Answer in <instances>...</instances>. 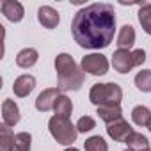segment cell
<instances>
[{
  "label": "cell",
  "instance_id": "cell-19",
  "mask_svg": "<svg viewBox=\"0 0 151 151\" xmlns=\"http://www.w3.org/2000/svg\"><path fill=\"white\" fill-rule=\"evenodd\" d=\"M14 137L16 135L11 132L9 126H6V124L0 126V151H13Z\"/></svg>",
  "mask_w": 151,
  "mask_h": 151
},
{
  "label": "cell",
  "instance_id": "cell-13",
  "mask_svg": "<svg viewBox=\"0 0 151 151\" xmlns=\"http://www.w3.org/2000/svg\"><path fill=\"white\" fill-rule=\"evenodd\" d=\"M135 43V29L132 25H123L117 36V46L119 50H130Z\"/></svg>",
  "mask_w": 151,
  "mask_h": 151
},
{
  "label": "cell",
  "instance_id": "cell-24",
  "mask_svg": "<svg viewBox=\"0 0 151 151\" xmlns=\"http://www.w3.org/2000/svg\"><path fill=\"white\" fill-rule=\"evenodd\" d=\"M94 126H96V121H94L91 116H84V117H80V119H78V123H77V130H78L80 133L91 132Z\"/></svg>",
  "mask_w": 151,
  "mask_h": 151
},
{
  "label": "cell",
  "instance_id": "cell-18",
  "mask_svg": "<svg viewBox=\"0 0 151 151\" xmlns=\"http://www.w3.org/2000/svg\"><path fill=\"white\" fill-rule=\"evenodd\" d=\"M126 144H128V149H132V151H146V149H149V140H147V137L142 135V133H139V132H133V133L128 137Z\"/></svg>",
  "mask_w": 151,
  "mask_h": 151
},
{
  "label": "cell",
  "instance_id": "cell-17",
  "mask_svg": "<svg viewBox=\"0 0 151 151\" xmlns=\"http://www.w3.org/2000/svg\"><path fill=\"white\" fill-rule=\"evenodd\" d=\"M132 119H133V123L137 124V126H149L151 124V112H149V109L147 107H144V105H137L133 110H132Z\"/></svg>",
  "mask_w": 151,
  "mask_h": 151
},
{
  "label": "cell",
  "instance_id": "cell-6",
  "mask_svg": "<svg viewBox=\"0 0 151 151\" xmlns=\"http://www.w3.org/2000/svg\"><path fill=\"white\" fill-rule=\"evenodd\" d=\"M112 66L117 73H128L132 68H135V59L133 52L130 50H116L112 55Z\"/></svg>",
  "mask_w": 151,
  "mask_h": 151
},
{
  "label": "cell",
  "instance_id": "cell-12",
  "mask_svg": "<svg viewBox=\"0 0 151 151\" xmlns=\"http://www.w3.org/2000/svg\"><path fill=\"white\" fill-rule=\"evenodd\" d=\"M37 20H39V23L45 27V29H55L57 25H59V13L53 9V7H50V6H43V7H39V11H37Z\"/></svg>",
  "mask_w": 151,
  "mask_h": 151
},
{
  "label": "cell",
  "instance_id": "cell-20",
  "mask_svg": "<svg viewBox=\"0 0 151 151\" xmlns=\"http://www.w3.org/2000/svg\"><path fill=\"white\" fill-rule=\"evenodd\" d=\"M140 11H139V23L142 25L144 32L151 36V2H144L139 4Z\"/></svg>",
  "mask_w": 151,
  "mask_h": 151
},
{
  "label": "cell",
  "instance_id": "cell-5",
  "mask_svg": "<svg viewBox=\"0 0 151 151\" xmlns=\"http://www.w3.org/2000/svg\"><path fill=\"white\" fill-rule=\"evenodd\" d=\"M82 71L94 75V77L105 75L109 71V60L101 53H89V55L82 57Z\"/></svg>",
  "mask_w": 151,
  "mask_h": 151
},
{
  "label": "cell",
  "instance_id": "cell-3",
  "mask_svg": "<svg viewBox=\"0 0 151 151\" xmlns=\"http://www.w3.org/2000/svg\"><path fill=\"white\" fill-rule=\"evenodd\" d=\"M89 100L96 107H119L123 100V91L117 84H94L89 91Z\"/></svg>",
  "mask_w": 151,
  "mask_h": 151
},
{
  "label": "cell",
  "instance_id": "cell-23",
  "mask_svg": "<svg viewBox=\"0 0 151 151\" xmlns=\"http://www.w3.org/2000/svg\"><path fill=\"white\" fill-rule=\"evenodd\" d=\"M30 142H32L30 133H27V132H20V133H16V137H14L13 151H30Z\"/></svg>",
  "mask_w": 151,
  "mask_h": 151
},
{
  "label": "cell",
  "instance_id": "cell-7",
  "mask_svg": "<svg viewBox=\"0 0 151 151\" xmlns=\"http://www.w3.org/2000/svg\"><path fill=\"white\" fill-rule=\"evenodd\" d=\"M107 133L110 139H114L116 142H126L128 137L133 133V128L124 121V119H119V121H114L110 124H107Z\"/></svg>",
  "mask_w": 151,
  "mask_h": 151
},
{
  "label": "cell",
  "instance_id": "cell-11",
  "mask_svg": "<svg viewBox=\"0 0 151 151\" xmlns=\"http://www.w3.org/2000/svg\"><path fill=\"white\" fill-rule=\"evenodd\" d=\"M2 119L6 126H14L20 121V109L14 103V100H4L2 103Z\"/></svg>",
  "mask_w": 151,
  "mask_h": 151
},
{
  "label": "cell",
  "instance_id": "cell-25",
  "mask_svg": "<svg viewBox=\"0 0 151 151\" xmlns=\"http://www.w3.org/2000/svg\"><path fill=\"white\" fill-rule=\"evenodd\" d=\"M64 151H78V149H77V147H66Z\"/></svg>",
  "mask_w": 151,
  "mask_h": 151
},
{
  "label": "cell",
  "instance_id": "cell-16",
  "mask_svg": "<svg viewBox=\"0 0 151 151\" xmlns=\"http://www.w3.org/2000/svg\"><path fill=\"white\" fill-rule=\"evenodd\" d=\"M53 110H55V116L64 117V119H69V116H71V112H73V103H71V100H69L66 94H60V96L57 98V101H55Z\"/></svg>",
  "mask_w": 151,
  "mask_h": 151
},
{
  "label": "cell",
  "instance_id": "cell-9",
  "mask_svg": "<svg viewBox=\"0 0 151 151\" xmlns=\"http://www.w3.org/2000/svg\"><path fill=\"white\" fill-rule=\"evenodd\" d=\"M2 14H4L9 22L18 23V22L23 20L25 9H23V6H22L20 2H16V0H4V2H2Z\"/></svg>",
  "mask_w": 151,
  "mask_h": 151
},
{
  "label": "cell",
  "instance_id": "cell-8",
  "mask_svg": "<svg viewBox=\"0 0 151 151\" xmlns=\"http://www.w3.org/2000/svg\"><path fill=\"white\" fill-rule=\"evenodd\" d=\"M59 96H60V89H59V87L45 89V91L37 96V100H36V109H37L39 112H48V110H52V109L55 107V101H57Z\"/></svg>",
  "mask_w": 151,
  "mask_h": 151
},
{
  "label": "cell",
  "instance_id": "cell-21",
  "mask_svg": "<svg viewBox=\"0 0 151 151\" xmlns=\"http://www.w3.org/2000/svg\"><path fill=\"white\" fill-rule=\"evenodd\" d=\"M135 86L142 93H151V71L142 69L135 75Z\"/></svg>",
  "mask_w": 151,
  "mask_h": 151
},
{
  "label": "cell",
  "instance_id": "cell-2",
  "mask_svg": "<svg viewBox=\"0 0 151 151\" xmlns=\"http://www.w3.org/2000/svg\"><path fill=\"white\" fill-rule=\"evenodd\" d=\"M55 69L59 78V89L60 91H78L84 86V71L77 66L71 55L59 53L55 57Z\"/></svg>",
  "mask_w": 151,
  "mask_h": 151
},
{
  "label": "cell",
  "instance_id": "cell-15",
  "mask_svg": "<svg viewBox=\"0 0 151 151\" xmlns=\"http://www.w3.org/2000/svg\"><path fill=\"white\" fill-rule=\"evenodd\" d=\"M96 114H98L100 119L105 121L107 124L123 119V110H121V107H98Z\"/></svg>",
  "mask_w": 151,
  "mask_h": 151
},
{
  "label": "cell",
  "instance_id": "cell-4",
  "mask_svg": "<svg viewBox=\"0 0 151 151\" xmlns=\"http://www.w3.org/2000/svg\"><path fill=\"white\" fill-rule=\"evenodd\" d=\"M48 128H50V133L52 137L62 144V146H69L77 140V135H78V130L77 126H73L69 119H64V117H59V116H53L48 123Z\"/></svg>",
  "mask_w": 151,
  "mask_h": 151
},
{
  "label": "cell",
  "instance_id": "cell-28",
  "mask_svg": "<svg viewBox=\"0 0 151 151\" xmlns=\"http://www.w3.org/2000/svg\"><path fill=\"white\" fill-rule=\"evenodd\" d=\"M146 151H151V149H146Z\"/></svg>",
  "mask_w": 151,
  "mask_h": 151
},
{
  "label": "cell",
  "instance_id": "cell-1",
  "mask_svg": "<svg viewBox=\"0 0 151 151\" xmlns=\"http://www.w3.org/2000/svg\"><path fill=\"white\" fill-rule=\"evenodd\" d=\"M116 32V11L110 4H91L80 9L71 22V34L82 48H107Z\"/></svg>",
  "mask_w": 151,
  "mask_h": 151
},
{
  "label": "cell",
  "instance_id": "cell-26",
  "mask_svg": "<svg viewBox=\"0 0 151 151\" xmlns=\"http://www.w3.org/2000/svg\"><path fill=\"white\" fill-rule=\"evenodd\" d=\"M147 128H149V132H151V124H149V126H147Z\"/></svg>",
  "mask_w": 151,
  "mask_h": 151
},
{
  "label": "cell",
  "instance_id": "cell-10",
  "mask_svg": "<svg viewBox=\"0 0 151 151\" xmlns=\"http://www.w3.org/2000/svg\"><path fill=\"white\" fill-rule=\"evenodd\" d=\"M36 87V78L32 77V75H22V77H18L13 84V91L18 98H25L29 96Z\"/></svg>",
  "mask_w": 151,
  "mask_h": 151
},
{
  "label": "cell",
  "instance_id": "cell-14",
  "mask_svg": "<svg viewBox=\"0 0 151 151\" xmlns=\"http://www.w3.org/2000/svg\"><path fill=\"white\" fill-rule=\"evenodd\" d=\"M37 59H39V53H37L36 48H23L16 55V64L20 68H23V69H29L37 62Z\"/></svg>",
  "mask_w": 151,
  "mask_h": 151
},
{
  "label": "cell",
  "instance_id": "cell-22",
  "mask_svg": "<svg viewBox=\"0 0 151 151\" xmlns=\"http://www.w3.org/2000/svg\"><path fill=\"white\" fill-rule=\"evenodd\" d=\"M84 146H86V151H109V144H107L105 139L100 137V135L89 137V139L84 142Z\"/></svg>",
  "mask_w": 151,
  "mask_h": 151
},
{
  "label": "cell",
  "instance_id": "cell-27",
  "mask_svg": "<svg viewBox=\"0 0 151 151\" xmlns=\"http://www.w3.org/2000/svg\"><path fill=\"white\" fill-rule=\"evenodd\" d=\"M124 151H132V149H124Z\"/></svg>",
  "mask_w": 151,
  "mask_h": 151
}]
</instances>
